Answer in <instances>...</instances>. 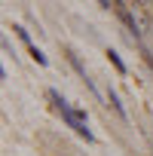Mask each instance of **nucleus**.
Returning a JSON list of instances; mask_svg holds the SVG:
<instances>
[{"mask_svg":"<svg viewBox=\"0 0 153 156\" xmlns=\"http://www.w3.org/2000/svg\"><path fill=\"white\" fill-rule=\"evenodd\" d=\"M98 3H101L104 9H110V6H116V0H98Z\"/></svg>","mask_w":153,"mask_h":156,"instance_id":"8","label":"nucleus"},{"mask_svg":"<svg viewBox=\"0 0 153 156\" xmlns=\"http://www.w3.org/2000/svg\"><path fill=\"white\" fill-rule=\"evenodd\" d=\"M28 52H31V58H34V61H37V64H43V67H46V64H49V58H46V55H43V52H40V49H37V46H34V43H31V46H28Z\"/></svg>","mask_w":153,"mask_h":156,"instance_id":"7","label":"nucleus"},{"mask_svg":"<svg viewBox=\"0 0 153 156\" xmlns=\"http://www.w3.org/2000/svg\"><path fill=\"white\" fill-rule=\"evenodd\" d=\"M135 46H138V49H141V55H144V61H147V67H150V70H153V52H150V46H147V43H144V40H138V43H135Z\"/></svg>","mask_w":153,"mask_h":156,"instance_id":"5","label":"nucleus"},{"mask_svg":"<svg viewBox=\"0 0 153 156\" xmlns=\"http://www.w3.org/2000/svg\"><path fill=\"white\" fill-rule=\"evenodd\" d=\"M107 104L113 107V113H116V116H119L123 122H129V113H126V107H123V101H119V95H116V92H113L110 86H107Z\"/></svg>","mask_w":153,"mask_h":156,"instance_id":"3","label":"nucleus"},{"mask_svg":"<svg viewBox=\"0 0 153 156\" xmlns=\"http://www.w3.org/2000/svg\"><path fill=\"white\" fill-rule=\"evenodd\" d=\"M135 3H138V6H144V3H150V0H135Z\"/></svg>","mask_w":153,"mask_h":156,"instance_id":"9","label":"nucleus"},{"mask_svg":"<svg viewBox=\"0 0 153 156\" xmlns=\"http://www.w3.org/2000/svg\"><path fill=\"white\" fill-rule=\"evenodd\" d=\"M12 31H16V37H19L22 43H28V46H31V31H28L25 25H12Z\"/></svg>","mask_w":153,"mask_h":156,"instance_id":"6","label":"nucleus"},{"mask_svg":"<svg viewBox=\"0 0 153 156\" xmlns=\"http://www.w3.org/2000/svg\"><path fill=\"white\" fill-rule=\"evenodd\" d=\"M46 98H49V101H52V107L61 113V119L67 122V129H73L76 135H80V138L86 141V144H92V141H95V135H92V129H89V119H86V110H80V107H70L58 89H46Z\"/></svg>","mask_w":153,"mask_h":156,"instance_id":"1","label":"nucleus"},{"mask_svg":"<svg viewBox=\"0 0 153 156\" xmlns=\"http://www.w3.org/2000/svg\"><path fill=\"white\" fill-rule=\"evenodd\" d=\"M107 58H110V64H113V67H116V70H119L123 76L129 73V67H126V61H123V58H119V55H116L113 49H107Z\"/></svg>","mask_w":153,"mask_h":156,"instance_id":"4","label":"nucleus"},{"mask_svg":"<svg viewBox=\"0 0 153 156\" xmlns=\"http://www.w3.org/2000/svg\"><path fill=\"white\" fill-rule=\"evenodd\" d=\"M64 55H67V61H70V67H73V70H76V73H80V80H83V83H86V89H89V92H92V95H95V98H98V86H95V80H92V76H89V73H86V64H83V61H80V55H76V52H73V49H64Z\"/></svg>","mask_w":153,"mask_h":156,"instance_id":"2","label":"nucleus"}]
</instances>
